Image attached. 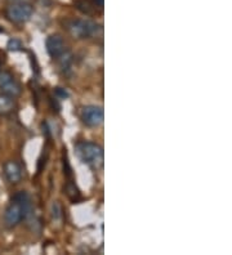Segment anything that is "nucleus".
I'll use <instances>...</instances> for the list:
<instances>
[{"label": "nucleus", "mask_w": 232, "mask_h": 255, "mask_svg": "<svg viewBox=\"0 0 232 255\" xmlns=\"http://www.w3.org/2000/svg\"><path fill=\"white\" fill-rule=\"evenodd\" d=\"M30 212V197L26 192L21 191L13 197L10 205L6 208L4 214V222L6 227H15L25 219Z\"/></svg>", "instance_id": "f257e3e1"}, {"label": "nucleus", "mask_w": 232, "mask_h": 255, "mask_svg": "<svg viewBox=\"0 0 232 255\" xmlns=\"http://www.w3.org/2000/svg\"><path fill=\"white\" fill-rule=\"evenodd\" d=\"M76 152L81 161L93 168H99L103 162V149L94 142H80L76 144Z\"/></svg>", "instance_id": "f03ea898"}, {"label": "nucleus", "mask_w": 232, "mask_h": 255, "mask_svg": "<svg viewBox=\"0 0 232 255\" xmlns=\"http://www.w3.org/2000/svg\"><path fill=\"white\" fill-rule=\"evenodd\" d=\"M67 30L72 36L84 39L98 34V31H101V26L97 25L96 22L87 21V19H74L68 22Z\"/></svg>", "instance_id": "7ed1b4c3"}, {"label": "nucleus", "mask_w": 232, "mask_h": 255, "mask_svg": "<svg viewBox=\"0 0 232 255\" xmlns=\"http://www.w3.org/2000/svg\"><path fill=\"white\" fill-rule=\"evenodd\" d=\"M34 8L28 3H12L5 10L6 18L13 23H25L32 17Z\"/></svg>", "instance_id": "20e7f679"}, {"label": "nucleus", "mask_w": 232, "mask_h": 255, "mask_svg": "<svg viewBox=\"0 0 232 255\" xmlns=\"http://www.w3.org/2000/svg\"><path fill=\"white\" fill-rule=\"evenodd\" d=\"M0 89L4 94H8L13 98L19 96L22 92L18 81L15 80L12 74L6 71H0Z\"/></svg>", "instance_id": "39448f33"}, {"label": "nucleus", "mask_w": 232, "mask_h": 255, "mask_svg": "<svg viewBox=\"0 0 232 255\" xmlns=\"http://www.w3.org/2000/svg\"><path fill=\"white\" fill-rule=\"evenodd\" d=\"M81 120L87 127H99L103 123V110L98 106H85L81 110Z\"/></svg>", "instance_id": "423d86ee"}, {"label": "nucleus", "mask_w": 232, "mask_h": 255, "mask_svg": "<svg viewBox=\"0 0 232 255\" xmlns=\"http://www.w3.org/2000/svg\"><path fill=\"white\" fill-rule=\"evenodd\" d=\"M46 52L52 58H58L65 53V43L59 35H50L45 41Z\"/></svg>", "instance_id": "0eeeda50"}, {"label": "nucleus", "mask_w": 232, "mask_h": 255, "mask_svg": "<svg viewBox=\"0 0 232 255\" xmlns=\"http://www.w3.org/2000/svg\"><path fill=\"white\" fill-rule=\"evenodd\" d=\"M4 174L10 183H18L22 179V169L15 161H6L4 164Z\"/></svg>", "instance_id": "6e6552de"}, {"label": "nucleus", "mask_w": 232, "mask_h": 255, "mask_svg": "<svg viewBox=\"0 0 232 255\" xmlns=\"http://www.w3.org/2000/svg\"><path fill=\"white\" fill-rule=\"evenodd\" d=\"M14 100L8 94H0V115H8L14 109Z\"/></svg>", "instance_id": "1a4fd4ad"}, {"label": "nucleus", "mask_w": 232, "mask_h": 255, "mask_svg": "<svg viewBox=\"0 0 232 255\" xmlns=\"http://www.w3.org/2000/svg\"><path fill=\"white\" fill-rule=\"evenodd\" d=\"M22 48V44L18 39H10L8 41V49L9 50H18Z\"/></svg>", "instance_id": "9d476101"}, {"label": "nucleus", "mask_w": 232, "mask_h": 255, "mask_svg": "<svg viewBox=\"0 0 232 255\" xmlns=\"http://www.w3.org/2000/svg\"><path fill=\"white\" fill-rule=\"evenodd\" d=\"M52 215H53V218H54V219L61 218V208H59L58 202H53Z\"/></svg>", "instance_id": "9b49d317"}, {"label": "nucleus", "mask_w": 232, "mask_h": 255, "mask_svg": "<svg viewBox=\"0 0 232 255\" xmlns=\"http://www.w3.org/2000/svg\"><path fill=\"white\" fill-rule=\"evenodd\" d=\"M93 3H94V5L96 6H103V4H105V0H93Z\"/></svg>", "instance_id": "f8f14e48"}, {"label": "nucleus", "mask_w": 232, "mask_h": 255, "mask_svg": "<svg viewBox=\"0 0 232 255\" xmlns=\"http://www.w3.org/2000/svg\"><path fill=\"white\" fill-rule=\"evenodd\" d=\"M8 1H10V3H23L26 0H8Z\"/></svg>", "instance_id": "ddd939ff"}, {"label": "nucleus", "mask_w": 232, "mask_h": 255, "mask_svg": "<svg viewBox=\"0 0 232 255\" xmlns=\"http://www.w3.org/2000/svg\"><path fill=\"white\" fill-rule=\"evenodd\" d=\"M0 71H1V62H0Z\"/></svg>", "instance_id": "4468645a"}, {"label": "nucleus", "mask_w": 232, "mask_h": 255, "mask_svg": "<svg viewBox=\"0 0 232 255\" xmlns=\"http://www.w3.org/2000/svg\"><path fill=\"white\" fill-rule=\"evenodd\" d=\"M0 31H1V28H0Z\"/></svg>", "instance_id": "2eb2a0df"}]
</instances>
